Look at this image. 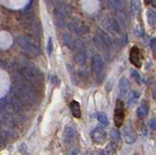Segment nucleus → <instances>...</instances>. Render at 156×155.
Instances as JSON below:
<instances>
[{"mask_svg":"<svg viewBox=\"0 0 156 155\" xmlns=\"http://www.w3.org/2000/svg\"><path fill=\"white\" fill-rule=\"evenodd\" d=\"M76 137L75 128L71 125H67L63 130V140L66 143H71Z\"/></svg>","mask_w":156,"mask_h":155,"instance_id":"0eeeda50","label":"nucleus"},{"mask_svg":"<svg viewBox=\"0 0 156 155\" xmlns=\"http://www.w3.org/2000/svg\"><path fill=\"white\" fill-rule=\"evenodd\" d=\"M129 59H130L131 64L133 65H135L136 67L141 66V59H143V56H141V53L136 46L132 47V49L130 51Z\"/></svg>","mask_w":156,"mask_h":155,"instance_id":"423d86ee","label":"nucleus"},{"mask_svg":"<svg viewBox=\"0 0 156 155\" xmlns=\"http://www.w3.org/2000/svg\"><path fill=\"white\" fill-rule=\"evenodd\" d=\"M123 132H124V137H125L126 143H135V140L136 139V134L134 131L133 127L131 126V123L126 125V127L124 128Z\"/></svg>","mask_w":156,"mask_h":155,"instance_id":"9d476101","label":"nucleus"},{"mask_svg":"<svg viewBox=\"0 0 156 155\" xmlns=\"http://www.w3.org/2000/svg\"><path fill=\"white\" fill-rule=\"evenodd\" d=\"M23 75L24 77V79L28 81L29 83H31L34 86H39L42 82V73L40 72L37 67L34 65H27L23 69Z\"/></svg>","mask_w":156,"mask_h":155,"instance_id":"f03ea898","label":"nucleus"},{"mask_svg":"<svg viewBox=\"0 0 156 155\" xmlns=\"http://www.w3.org/2000/svg\"><path fill=\"white\" fill-rule=\"evenodd\" d=\"M130 89V83L129 80L126 77H122L119 81V92L121 97H126L128 95V92Z\"/></svg>","mask_w":156,"mask_h":155,"instance_id":"f8f14e48","label":"nucleus"},{"mask_svg":"<svg viewBox=\"0 0 156 155\" xmlns=\"http://www.w3.org/2000/svg\"><path fill=\"white\" fill-rule=\"evenodd\" d=\"M98 37L100 38V41L101 42L102 45H105L108 48H112V40L111 38L109 37L108 34H106V33L101 30H98Z\"/></svg>","mask_w":156,"mask_h":155,"instance_id":"9b49d317","label":"nucleus"},{"mask_svg":"<svg viewBox=\"0 0 156 155\" xmlns=\"http://www.w3.org/2000/svg\"><path fill=\"white\" fill-rule=\"evenodd\" d=\"M14 91L17 98L26 105H32L37 103L38 95L33 85L26 79L14 81Z\"/></svg>","mask_w":156,"mask_h":155,"instance_id":"f257e3e1","label":"nucleus"},{"mask_svg":"<svg viewBox=\"0 0 156 155\" xmlns=\"http://www.w3.org/2000/svg\"><path fill=\"white\" fill-rule=\"evenodd\" d=\"M92 139L94 140V143L98 144H102L107 138V134L105 132V130L102 127H97L92 131L91 133Z\"/></svg>","mask_w":156,"mask_h":155,"instance_id":"39448f33","label":"nucleus"},{"mask_svg":"<svg viewBox=\"0 0 156 155\" xmlns=\"http://www.w3.org/2000/svg\"><path fill=\"white\" fill-rule=\"evenodd\" d=\"M149 126H150V128L152 129V130H155L156 129V118L150 119V121H149Z\"/></svg>","mask_w":156,"mask_h":155,"instance_id":"c756f323","label":"nucleus"},{"mask_svg":"<svg viewBox=\"0 0 156 155\" xmlns=\"http://www.w3.org/2000/svg\"><path fill=\"white\" fill-rule=\"evenodd\" d=\"M9 100V111H15V112H21L23 109V103L17 97H8Z\"/></svg>","mask_w":156,"mask_h":155,"instance_id":"6e6552de","label":"nucleus"},{"mask_svg":"<svg viewBox=\"0 0 156 155\" xmlns=\"http://www.w3.org/2000/svg\"><path fill=\"white\" fill-rule=\"evenodd\" d=\"M0 66H1L2 69H6V70H12V69H13L12 64H10V62H7V61L0 60Z\"/></svg>","mask_w":156,"mask_h":155,"instance_id":"b1692460","label":"nucleus"},{"mask_svg":"<svg viewBox=\"0 0 156 155\" xmlns=\"http://www.w3.org/2000/svg\"><path fill=\"white\" fill-rule=\"evenodd\" d=\"M148 110H149V106L147 103H146L145 100H144L138 107V109H136V115H138L140 118H144L148 114Z\"/></svg>","mask_w":156,"mask_h":155,"instance_id":"4468645a","label":"nucleus"},{"mask_svg":"<svg viewBox=\"0 0 156 155\" xmlns=\"http://www.w3.org/2000/svg\"><path fill=\"white\" fill-rule=\"evenodd\" d=\"M17 43L23 50L27 51V53H29V54L32 56L37 57L39 54H40L39 47L33 41H31L29 38H27L26 36H19L17 38Z\"/></svg>","mask_w":156,"mask_h":155,"instance_id":"7ed1b4c3","label":"nucleus"},{"mask_svg":"<svg viewBox=\"0 0 156 155\" xmlns=\"http://www.w3.org/2000/svg\"><path fill=\"white\" fill-rule=\"evenodd\" d=\"M92 69L95 74H100L104 69V61L99 55H95L92 60Z\"/></svg>","mask_w":156,"mask_h":155,"instance_id":"1a4fd4ad","label":"nucleus"},{"mask_svg":"<svg viewBox=\"0 0 156 155\" xmlns=\"http://www.w3.org/2000/svg\"><path fill=\"white\" fill-rule=\"evenodd\" d=\"M45 1L48 3H52V2H55V0H45Z\"/></svg>","mask_w":156,"mask_h":155,"instance_id":"473e14b6","label":"nucleus"},{"mask_svg":"<svg viewBox=\"0 0 156 155\" xmlns=\"http://www.w3.org/2000/svg\"><path fill=\"white\" fill-rule=\"evenodd\" d=\"M62 41L65 43V45L68 48H73L75 46V43H74V39L72 38V36L68 33H65L62 35Z\"/></svg>","mask_w":156,"mask_h":155,"instance_id":"dca6fc26","label":"nucleus"},{"mask_svg":"<svg viewBox=\"0 0 156 155\" xmlns=\"http://www.w3.org/2000/svg\"><path fill=\"white\" fill-rule=\"evenodd\" d=\"M152 6L154 8H156V0H155V1H152Z\"/></svg>","mask_w":156,"mask_h":155,"instance_id":"72a5a7b5","label":"nucleus"},{"mask_svg":"<svg viewBox=\"0 0 156 155\" xmlns=\"http://www.w3.org/2000/svg\"><path fill=\"white\" fill-rule=\"evenodd\" d=\"M70 110L72 115L74 116L75 118H80L81 117V107L80 104L78 101L76 100H72L70 103Z\"/></svg>","mask_w":156,"mask_h":155,"instance_id":"2eb2a0df","label":"nucleus"},{"mask_svg":"<svg viewBox=\"0 0 156 155\" xmlns=\"http://www.w3.org/2000/svg\"><path fill=\"white\" fill-rule=\"evenodd\" d=\"M75 62H78V64H80V65H84L85 64V62H86V56L85 54L83 52H78L77 54L75 55Z\"/></svg>","mask_w":156,"mask_h":155,"instance_id":"aec40b11","label":"nucleus"},{"mask_svg":"<svg viewBox=\"0 0 156 155\" xmlns=\"http://www.w3.org/2000/svg\"><path fill=\"white\" fill-rule=\"evenodd\" d=\"M97 118L100 121V123L102 125H108V119H107V116L104 112H98L97 113Z\"/></svg>","mask_w":156,"mask_h":155,"instance_id":"412c9836","label":"nucleus"},{"mask_svg":"<svg viewBox=\"0 0 156 155\" xmlns=\"http://www.w3.org/2000/svg\"><path fill=\"white\" fill-rule=\"evenodd\" d=\"M111 139L115 143H120V133L117 130H113L111 132Z\"/></svg>","mask_w":156,"mask_h":155,"instance_id":"5701e85b","label":"nucleus"},{"mask_svg":"<svg viewBox=\"0 0 156 155\" xmlns=\"http://www.w3.org/2000/svg\"><path fill=\"white\" fill-rule=\"evenodd\" d=\"M131 74L136 79V81L138 82L139 84H140V75L139 74V72L136 70H135V69H132L131 70Z\"/></svg>","mask_w":156,"mask_h":155,"instance_id":"a878e982","label":"nucleus"},{"mask_svg":"<svg viewBox=\"0 0 156 155\" xmlns=\"http://www.w3.org/2000/svg\"><path fill=\"white\" fill-rule=\"evenodd\" d=\"M140 98V93L138 91H132L131 93L127 97V100H128V104L132 105L133 104H135L138 99Z\"/></svg>","mask_w":156,"mask_h":155,"instance_id":"f3484780","label":"nucleus"},{"mask_svg":"<svg viewBox=\"0 0 156 155\" xmlns=\"http://www.w3.org/2000/svg\"><path fill=\"white\" fill-rule=\"evenodd\" d=\"M107 6L112 10L122 11L125 8V2L124 0H108L107 1Z\"/></svg>","mask_w":156,"mask_h":155,"instance_id":"ddd939ff","label":"nucleus"},{"mask_svg":"<svg viewBox=\"0 0 156 155\" xmlns=\"http://www.w3.org/2000/svg\"><path fill=\"white\" fill-rule=\"evenodd\" d=\"M125 120V105L123 101L118 100L116 101L115 109H114V124L117 128L121 127Z\"/></svg>","mask_w":156,"mask_h":155,"instance_id":"20e7f679","label":"nucleus"},{"mask_svg":"<svg viewBox=\"0 0 156 155\" xmlns=\"http://www.w3.org/2000/svg\"><path fill=\"white\" fill-rule=\"evenodd\" d=\"M0 111H1V112H7V111H9L8 98L0 99Z\"/></svg>","mask_w":156,"mask_h":155,"instance_id":"6ab92c4d","label":"nucleus"},{"mask_svg":"<svg viewBox=\"0 0 156 155\" xmlns=\"http://www.w3.org/2000/svg\"><path fill=\"white\" fill-rule=\"evenodd\" d=\"M53 50H54L53 40H52V38L50 37V38H49V40H48V44H47V51H48V54H49V56L52 55Z\"/></svg>","mask_w":156,"mask_h":155,"instance_id":"393cba45","label":"nucleus"},{"mask_svg":"<svg viewBox=\"0 0 156 155\" xmlns=\"http://www.w3.org/2000/svg\"><path fill=\"white\" fill-rule=\"evenodd\" d=\"M4 134H5V136H6V138H8V139H14L15 137H16V134H15V132L12 130H8Z\"/></svg>","mask_w":156,"mask_h":155,"instance_id":"c85d7f7f","label":"nucleus"},{"mask_svg":"<svg viewBox=\"0 0 156 155\" xmlns=\"http://www.w3.org/2000/svg\"><path fill=\"white\" fill-rule=\"evenodd\" d=\"M5 143H6V136L5 134L0 133V149H2L5 146Z\"/></svg>","mask_w":156,"mask_h":155,"instance_id":"cd10ccee","label":"nucleus"},{"mask_svg":"<svg viewBox=\"0 0 156 155\" xmlns=\"http://www.w3.org/2000/svg\"><path fill=\"white\" fill-rule=\"evenodd\" d=\"M150 46H151V48H152L154 51H156V38H153V39H151V41H150Z\"/></svg>","mask_w":156,"mask_h":155,"instance_id":"7c9ffc66","label":"nucleus"},{"mask_svg":"<svg viewBox=\"0 0 156 155\" xmlns=\"http://www.w3.org/2000/svg\"><path fill=\"white\" fill-rule=\"evenodd\" d=\"M118 23H120V26H123V27L126 26L127 23H126V21H125V17H124L123 14H119V15H118Z\"/></svg>","mask_w":156,"mask_h":155,"instance_id":"bb28decb","label":"nucleus"},{"mask_svg":"<svg viewBox=\"0 0 156 155\" xmlns=\"http://www.w3.org/2000/svg\"><path fill=\"white\" fill-rule=\"evenodd\" d=\"M146 17H147V22L150 26L156 25V13L152 10H148L146 13Z\"/></svg>","mask_w":156,"mask_h":155,"instance_id":"a211bd4d","label":"nucleus"},{"mask_svg":"<svg viewBox=\"0 0 156 155\" xmlns=\"http://www.w3.org/2000/svg\"><path fill=\"white\" fill-rule=\"evenodd\" d=\"M140 0H133V1H132V10H133V13L136 14L140 11Z\"/></svg>","mask_w":156,"mask_h":155,"instance_id":"4be33fe9","label":"nucleus"},{"mask_svg":"<svg viewBox=\"0 0 156 155\" xmlns=\"http://www.w3.org/2000/svg\"><path fill=\"white\" fill-rule=\"evenodd\" d=\"M144 1L145 4H149V3H152L153 0H144Z\"/></svg>","mask_w":156,"mask_h":155,"instance_id":"2f4dec72","label":"nucleus"}]
</instances>
